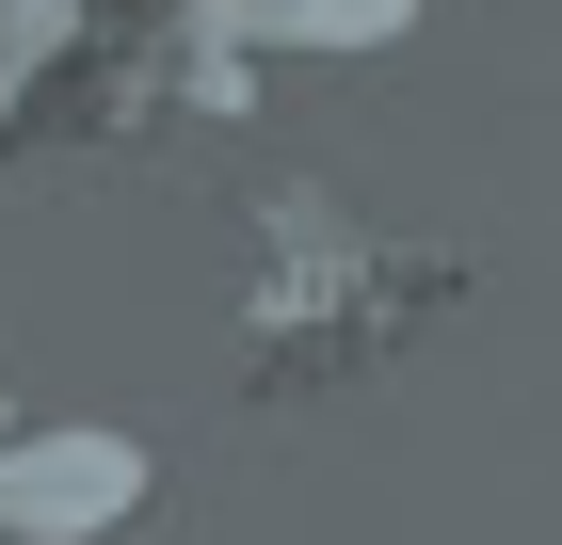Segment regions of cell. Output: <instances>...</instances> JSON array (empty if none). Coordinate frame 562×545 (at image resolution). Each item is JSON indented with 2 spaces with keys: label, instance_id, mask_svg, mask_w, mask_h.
I'll return each mask as SVG.
<instances>
[{
  "label": "cell",
  "instance_id": "7a4b0ae2",
  "mask_svg": "<svg viewBox=\"0 0 562 545\" xmlns=\"http://www.w3.org/2000/svg\"><path fill=\"white\" fill-rule=\"evenodd\" d=\"M130 498H145V450H130V433H16V450H0V530H33V545L113 530Z\"/></svg>",
  "mask_w": 562,
  "mask_h": 545
},
{
  "label": "cell",
  "instance_id": "6da1fadb",
  "mask_svg": "<svg viewBox=\"0 0 562 545\" xmlns=\"http://www.w3.org/2000/svg\"><path fill=\"white\" fill-rule=\"evenodd\" d=\"M258 241H273V257H258V353H273V370H258V385H322V370L386 353V337L434 305V273H402L338 193H273Z\"/></svg>",
  "mask_w": 562,
  "mask_h": 545
}]
</instances>
